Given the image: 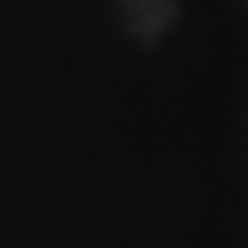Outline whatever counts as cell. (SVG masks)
<instances>
[{
    "instance_id": "1",
    "label": "cell",
    "mask_w": 248,
    "mask_h": 248,
    "mask_svg": "<svg viewBox=\"0 0 248 248\" xmlns=\"http://www.w3.org/2000/svg\"><path fill=\"white\" fill-rule=\"evenodd\" d=\"M128 24L140 35H154L176 15V0H120Z\"/></svg>"
}]
</instances>
